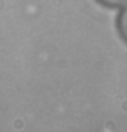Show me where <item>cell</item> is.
Here are the masks:
<instances>
[{"label":"cell","instance_id":"2","mask_svg":"<svg viewBox=\"0 0 127 132\" xmlns=\"http://www.w3.org/2000/svg\"><path fill=\"white\" fill-rule=\"evenodd\" d=\"M96 2L108 9H120V7L127 5V0H96Z\"/></svg>","mask_w":127,"mask_h":132},{"label":"cell","instance_id":"1","mask_svg":"<svg viewBox=\"0 0 127 132\" xmlns=\"http://www.w3.org/2000/svg\"><path fill=\"white\" fill-rule=\"evenodd\" d=\"M117 31L120 38L127 44V5L120 7V12L117 16Z\"/></svg>","mask_w":127,"mask_h":132}]
</instances>
